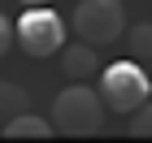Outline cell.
I'll use <instances>...</instances> for the list:
<instances>
[{
	"label": "cell",
	"mask_w": 152,
	"mask_h": 143,
	"mask_svg": "<svg viewBox=\"0 0 152 143\" xmlns=\"http://www.w3.org/2000/svg\"><path fill=\"white\" fill-rule=\"evenodd\" d=\"M126 44H130L135 61H152V22H135L126 30Z\"/></svg>",
	"instance_id": "ba28073f"
},
{
	"label": "cell",
	"mask_w": 152,
	"mask_h": 143,
	"mask_svg": "<svg viewBox=\"0 0 152 143\" xmlns=\"http://www.w3.org/2000/svg\"><path fill=\"white\" fill-rule=\"evenodd\" d=\"M13 39H18V26H13L9 17L0 13V57H4V52H9V48H13Z\"/></svg>",
	"instance_id": "30bf717a"
},
{
	"label": "cell",
	"mask_w": 152,
	"mask_h": 143,
	"mask_svg": "<svg viewBox=\"0 0 152 143\" xmlns=\"http://www.w3.org/2000/svg\"><path fill=\"white\" fill-rule=\"evenodd\" d=\"M61 70L70 83H91L96 74H100V57H96V44L78 39V44L61 48Z\"/></svg>",
	"instance_id": "5b68a950"
},
{
	"label": "cell",
	"mask_w": 152,
	"mask_h": 143,
	"mask_svg": "<svg viewBox=\"0 0 152 143\" xmlns=\"http://www.w3.org/2000/svg\"><path fill=\"white\" fill-rule=\"evenodd\" d=\"M70 26H74L78 39H87V44H96V48L117 44L122 30H130L122 0H78V9L70 13Z\"/></svg>",
	"instance_id": "3957f363"
},
{
	"label": "cell",
	"mask_w": 152,
	"mask_h": 143,
	"mask_svg": "<svg viewBox=\"0 0 152 143\" xmlns=\"http://www.w3.org/2000/svg\"><path fill=\"white\" fill-rule=\"evenodd\" d=\"M26 104H31V91L22 83L0 78V117H18V113H26Z\"/></svg>",
	"instance_id": "52a82bcc"
},
{
	"label": "cell",
	"mask_w": 152,
	"mask_h": 143,
	"mask_svg": "<svg viewBox=\"0 0 152 143\" xmlns=\"http://www.w3.org/2000/svg\"><path fill=\"white\" fill-rule=\"evenodd\" d=\"M104 95L91 91L87 83H74L65 87V91H57V100H52V121H57L61 134H96L100 126H104Z\"/></svg>",
	"instance_id": "6da1fadb"
},
{
	"label": "cell",
	"mask_w": 152,
	"mask_h": 143,
	"mask_svg": "<svg viewBox=\"0 0 152 143\" xmlns=\"http://www.w3.org/2000/svg\"><path fill=\"white\" fill-rule=\"evenodd\" d=\"M0 130H4V126H0Z\"/></svg>",
	"instance_id": "7c38bea8"
},
{
	"label": "cell",
	"mask_w": 152,
	"mask_h": 143,
	"mask_svg": "<svg viewBox=\"0 0 152 143\" xmlns=\"http://www.w3.org/2000/svg\"><path fill=\"white\" fill-rule=\"evenodd\" d=\"M57 130V121H44L39 117V113H31V108H26V113H18V117H9L4 121V139H48V134Z\"/></svg>",
	"instance_id": "8992f818"
},
{
	"label": "cell",
	"mask_w": 152,
	"mask_h": 143,
	"mask_svg": "<svg viewBox=\"0 0 152 143\" xmlns=\"http://www.w3.org/2000/svg\"><path fill=\"white\" fill-rule=\"evenodd\" d=\"M130 134H135V139H152V100H143V104L130 113Z\"/></svg>",
	"instance_id": "9c48e42d"
},
{
	"label": "cell",
	"mask_w": 152,
	"mask_h": 143,
	"mask_svg": "<svg viewBox=\"0 0 152 143\" xmlns=\"http://www.w3.org/2000/svg\"><path fill=\"white\" fill-rule=\"evenodd\" d=\"M65 17H61L52 4H26V13L18 17V48L26 57H52L65 48Z\"/></svg>",
	"instance_id": "7a4b0ae2"
},
{
	"label": "cell",
	"mask_w": 152,
	"mask_h": 143,
	"mask_svg": "<svg viewBox=\"0 0 152 143\" xmlns=\"http://www.w3.org/2000/svg\"><path fill=\"white\" fill-rule=\"evenodd\" d=\"M152 83L143 74L139 61H117V65H104L100 70V95L113 113H135V108L148 100Z\"/></svg>",
	"instance_id": "277c9868"
},
{
	"label": "cell",
	"mask_w": 152,
	"mask_h": 143,
	"mask_svg": "<svg viewBox=\"0 0 152 143\" xmlns=\"http://www.w3.org/2000/svg\"><path fill=\"white\" fill-rule=\"evenodd\" d=\"M22 4H52V0H22Z\"/></svg>",
	"instance_id": "8fae6325"
}]
</instances>
